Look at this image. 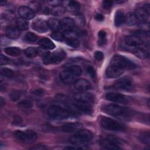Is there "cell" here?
<instances>
[{"label": "cell", "instance_id": "obj_41", "mask_svg": "<svg viewBox=\"0 0 150 150\" xmlns=\"http://www.w3.org/2000/svg\"><path fill=\"white\" fill-rule=\"evenodd\" d=\"M2 16L5 19H6L8 21H12L15 18V15L14 12L10 10L5 11L3 13Z\"/></svg>", "mask_w": 150, "mask_h": 150}, {"label": "cell", "instance_id": "obj_13", "mask_svg": "<svg viewBox=\"0 0 150 150\" xmlns=\"http://www.w3.org/2000/svg\"><path fill=\"white\" fill-rule=\"evenodd\" d=\"M18 13L21 18L26 20L32 19L35 16V12L29 7L26 6H21L18 9Z\"/></svg>", "mask_w": 150, "mask_h": 150}, {"label": "cell", "instance_id": "obj_12", "mask_svg": "<svg viewBox=\"0 0 150 150\" xmlns=\"http://www.w3.org/2000/svg\"><path fill=\"white\" fill-rule=\"evenodd\" d=\"M74 20L70 18H64L60 21V29L63 30L64 32L74 31Z\"/></svg>", "mask_w": 150, "mask_h": 150}, {"label": "cell", "instance_id": "obj_44", "mask_svg": "<svg viewBox=\"0 0 150 150\" xmlns=\"http://www.w3.org/2000/svg\"><path fill=\"white\" fill-rule=\"evenodd\" d=\"M86 72L88 74L91 76L92 78H95L96 77V73L94 68L92 66H87L86 68Z\"/></svg>", "mask_w": 150, "mask_h": 150}, {"label": "cell", "instance_id": "obj_38", "mask_svg": "<svg viewBox=\"0 0 150 150\" xmlns=\"http://www.w3.org/2000/svg\"><path fill=\"white\" fill-rule=\"evenodd\" d=\"M51 37L55 40L57 41H63L65 40V36L64 33L59 30L53 32L51 35Z\"/></svg>", "mask_w": 150, "mask_h": 150}, {"label": "cell", "instance_id": "obj_9", "mask_svg": "<svg viewBox=\"0 0 150 150\" xmlns=\"http://www.w3.org/2000/svg\"><path fill=\"white\" fill-rule=\"evenodd\" d=\"M59 77L63 83L66 84H70L75 82L77 76L68 67L60 73Z\"/></svg>", "mask_w": 150, "mask_h": 150}, {"label": "cell", "instance_id": "obj_33", "mask_svg": "<svg viewBox=\"0 0 150 150\" xmlns=\"http://www.w3.org/2000/svg\"><path fill=\"white\" fill-rule=\"evenodd\" d=\"M38 53V50L33 47H28L25 50V53L26 56L29 58L35 57L37 56Z\"/></svg>", "mask_w": 150, "mask_h": 150}, {"label": "cell", "instance_id": "obj_29", "mask_svg": "<svg viewBox=\"0 0 150 150\" xmlns=\"http://www.w3.org/2000/svg\"><path fill=\"white\" fill-rule=\"evenodd\" d=\"M17 106L21 110H28L33 107V104L29 100H23L19 102L17 104Z\"/></svg>", "mask_w": 150, "mask_h": 150}, {"label": "cell", "instance_id": "obj_53", "mask_svg": "<svg viewBox=\"0 0 150 150\" xmlns=\"http://www.w3.org/2000/svg\"><path fill=\"white\" fill-rule=\"evenodd\" d=\"M95 19L98 21H103L104 19V16L101 13H97L95 15Z\"/></svg>", "mask_w": 150, "mask_h": 150}, {"label": "cell", "instance_id": "obj_27", "mask_svg": "<svg viewBox=\"0 0 150 150\" xmlns=\"http://www.w3.org/2000/svg\"><path fill=\"white\" fill-rule=\"evenodd\" d=\"M16 25L18 28L20 30H26L29 28L28 22L23 18H19L16 20Z\"/></svg>", "mask_w": 150, "mask_h": 150}, {"label": "cell", "instance_id": "obj_4", "mask_svg": "<svg viewBox=\"0 0 150 150\" xmlns=\"http://www.w3.org/2000/svg\"><path fill=\"white\" fill-rule=\"evenodd\" d=\"M66 53L62 49H59L52 54L46 53L43 55V62L46 64H58L66 57Z\"/></svg>", "mask_w": 150, "mask_h": 150}, {"label": "cell", "instance_id": "obj_2", "mask_svg": "<svg viewBox=\"0 0 150 150\" xmlns=\"http://www.w3.org/2000/svg\"><path fill=\"white\" fill-rule=\"evenodd\" d=\"M110 64L115 66L124 70L133 69L136 67V64L133 62L121 55H115L113 56L111 59Z\"/></svg>", "mask_w": 150, "mask_h": 150}, {"label": "cell", "instance_id": "obj_43", "mask_svg": "<svg viewBox=\"0 0 150 150\" xmlns=\"http://www.w3.org/2000/svg\"><path fill=\"white\" fill-rule=\"evenodd\" d=\"M133 35H135L142 40L143 38H145L147 36V33L142 30H137L133 32Z\"/></svg>", "mask_w": 150, "mask_h": 150}, {"label": "cell", "instance_id": "obj_7", "mask_svg": "<svg viewBox=\"0 0 150 150\" xmlns=\"http://www.w3.org/2000/svg\"><path fill=\"white\" fill-rule=\"evenodd\" d=\"M143 43V40L135 35L128 36L124 38L122 46V47H125L126 49L127 48L129 47L134 48L142 45Z\"/></svg>", "mask_w": 150, "mask_h": 150}, {"label": "cell", "instance_id": "obj_34", "mask_svg": "<svg viewBox=\"0 0 150 150\" xmlns=\"http://www.w3.org/2000/svg\"><path fill=\"white\" fill-rule=\"evenodd\" d=\"M139 140L145 144H149L150 142V135L148 131L141 132L139 135Z\"/></svg>", "mask_w": 150, "mask_h": 150}, {"label": "cell", "instance_id": "obj_37", "mask_svg": "<svg viewBox=\"0 0 150 150\" xmlns=\"http://www.w3.org/2000/svg\"><path fill=\"white\" fill-rule=\"evenodd\" d=\"M15 136L19 141L23 142H28L26 135L25 131H22L20 130L16 131V132H15Z\"/></svg>", "mask_w": 150, "mask_h": 150}, {"label": "cell", "instance_id": "obj_16", "mask_svg": "<svg viewBox=\"0 0 150 150\" xmlns=\"http://www.w3.org/2000/svg\"><path fill=\"white\" fill-rule=\"evenodd\" d=\"M74 87L80 91H86L91 88V84L86 79H80L75 81Z\"/></svg>", "mask_w": 150, "mask_h": 150}, {"label": "cell", "instance_id": "obj_20", "mask_svg": "<svg viewBox=\"0 0 150 150\" xmlns=\"http://www.w3.org/2000/svg\"><path fill=\"white\" fill-rule=\"evenodd\" d=\"M132 52L136 57L141 59H146L149 56V53L148 50L138 47L133 48Z\"/></svg>", "mask_w": 150, "mask_h": 150}, {"label": "cell", "instance_id": "obj_1", "mask_svg": "<svg viewBox=\"0 0 150 150\" xmlns=\"http://www.w3.org/2000/svg\"><path fill=\"white\" fill-rule=\"evenodd\" d=\"M48 115L54 120H63L68 118L71 115L66 109L57 105H52L47 108Z\"/></svg>", "mask_w": 150, "mask_h": 150}, {"label": "cell", "instance_id": "obj_15", "mask_svg": "<svg viewBox=\"0 0 150 150\" xmlns=\"http://www.w3.org/2000/svg\"><path fill=\"white\" fill-rule=\"evenodd\" d=\"M73 104L81 112L86 114H90L91 112V104L88 102L75 100Z\"/></svg>", "mask_w": 150, "mask_h": 150}, {"label": "cell", "instance_id": "obj_48", "mask_svg": "<svg viewBox=\"0 0 150 150\" xmlns=\"http://www.w3.org/2000/svg\"><path fill=\"white\" fill-rule=\"evenodd\" d=\"M94 57L96 60L98 61H101L104 58V54L101 51H96L94 53Z\"/></svg>", "mask_w": 150, "mask_h": 150}, {"label": "cell", "instance_id": "obj_47", "mask_svg": "<svg viewBox=\"0 0 150 150\" xmlns=\"http://www.w3.org/2000/svg\"><path fill=\"white\" fill-rule=\"evenodd\" d=\"M9 60L8 57H6V56H5L3 54H1V56H0V64L1 66L8 64L9 63Z\"/></svg>", "mask_w": 150, "mask_h": 150}, {"label": "cell", "instance_id": "obj_14", "mask_svg": "<svg viewBox=\"0 0 150 150\" xmlns=\"http://www.w3.org/2000/svg\"><path fill=\"white\" fill-rule=\"evenodd\" d=\"M32 27L35 30L39 33H45L49 29L47 22L40 19L33 22Z\"/></svg>", "mask_w": 150, "mask_h": 150}, {"label": "cell", "instance_id": "obj_50", "mask_svg": "<svg viewBox=\"0 0 150 150\" xmlns=\"http://www.w3.org/2000/svg\"><path fill=\"white\" fill-rule=\"evenodd\" d=\"M30 149H34V150H45V149H47V147L43 144H38V145H35Z\"/></svg>", "mask_w": 150, "mask_h": 150}, {"label": "cell", "instance_id": "obj_55", "mask_svg": "<svg viewBox=\"0 0 150 150\" xmlns=\"http://www.w3.org/2000/svg\"><path fill=\"white\" fill-rule=\"evenodd\" d=\"M5 104V100L3 99L2 97H1L0 98V105L2 107Z\"/></svg>", "mask_w": 150, "mask_h": 150}, {"label": "cell", "instance_id": "obj_5", "mask_svg": "<svg viewBox=\"0 0 150 150\" xmlns=\"http://www.w3.org/2000/svg\"><path fill=\"white\" fill-rule=\"evenodd\" d=\"M93 138V134L87 129H80L77 131L71 138L74 143H84L90 141Z\"/></svg>", "mask_w": 150, "mask_h": 150}, {"label": "cell", "instance_id": "obj_26", "mask_svg": "<svg viewBox=\"0 0 150 150\" xmlns=\"http://www.w3.org/2000/svg\"><path fill=\"white\" fill-rule=\"evenodd\" d=\"M127 25L129 26L135 25L138 22V19H137L135 13L132 12H129L125 16V22Z\"/></svg>", "mask_w": 150, "mask_h": 150}, {"label": "cell", "instance_id": "obj_6", "mask_svg": "<svg viewBox=\"0 0 150 150\" xmlns=\"http://www.w3.org/2000/svg\"><path fill=\"white\" fill-rule=\"evenodd\" d=\"M103 108L104 112L112 116H121L125 112V110L124 107L115 104H107Z\"/></svg>", "mask_w": 150, "mask_h": 150}, {"label": "cell", "instance_id": "obj_3", "mask_svg": "<svg viewBox=\"0 0 150 150\" xmlns=\"http://www.w3.org/2000/svg\"><path fill=\"white\" fill-rule=\"evenodd\" d=\"M100 125L103 128L112 131H122L125 129L124 125L114 119L106 117L101 118Z\"/></svg>", "mask_w": 150, "mask_h": 150}, {"label": "cell", "instance_id": "obj_40", "mask_svg": "<svg viewBox=\"0 0 150 150\" xmlns=\"http://www.w3.org/2000/svg\"><path fill=\"white\" fill-rule=\"evenodd\" d=\"M1 74L8 77H11L14 76V72L12 69L8 68H1Z\"/></svg>", "mask_w": 150, "mask_h": 150}, {"label": "cell", "instance_id": "obj_45", "mask_svg": "<svg viewBox=\"0 0 150 150\" xmlns=\"http://www.w3.org/2000/svg\"><path fill=\"white\" fill-rule=\"evenodd\" d=\"M45 93V91L42 88H37V89H35L34 90L32 91V94L36 96V97H42V96H43Z\"/></svg>", "mask_w": 150, "mask_h": 150}, {"label": "cell", "instance_id": "obj_25", "mask_svg": "<svg viewBox=\"0 0 150 150\" xmlns=\"http://www.w3.org/2000/svg\"><path fill=\"white\" fill-rule=\"evenodd\" d=\"M48 26L50 29L53 32L57 31L60 29V21L55 18H50L47 21Z\"/></svg>", "mask_w": 150, "mask_h": 150}, {"label": "cell", "instance_id": "obj_30", "mask_svg": "<svg viewBox=\"0 0 150 150\" xmlns=\"http://www.w3.org/2000/svg\"><path fill=\"white\" fill-rule=\"evenodd\" d=\"M5 52L12 56H17L21 54V50L16 47H7L5 49Z\"/></svg>", "mask_w": 150, "mask_h": 150}, {"label": "cell", "instance_id": "obj_42", "mask_svg": "<svg viewBox=\"0 0 150 150\" xmlns=\"http://www.w3.org/2000/svg\"><path fill=\"white\" fill-rule=\"evenodd\" d=\"M25 39L30 42H34L37 40L38 39V36L33 33L32 32H28L26 35H25Z\"/></svg>", "mask_w": 150, "mask_h": 150}, {"label": "cell", "instance_id": "obj_49", "mask_svg": "<svg viewBox=\"0 0 150 150\" xmlns=\"http://www.w3.org/2000/svg\"><path fill=\"white\" fill-rule=\"evenodd\" d=\"M22 121V119L19 115H16L13 118V124L14 125H18L21 124Z\"/></svg>", "mask_w": 150, "mask_h": 150}, {"label": "cell", "instance_id": "obj_10", "mask_svg": "<svg viewBox=\"0 0 150 150\" xmlns=\"http://www.w3.org/2000/svg\"><path fill=\"white\" fill-rule=\"evenodd\" d=\"M132 80L128 77H122L118 79L114 83V87L121 90H129L132 88Z\"/></svg>", "mask_w": 150, "mask_h": 150}, {"label": "cell", "instance_id": "obj_22", "mask_svg": "<svg viewBox=\"0 0 150 150\" xmlns=\"http://www.w3.org/2000/svg\"><path fill=\"white\" fill-rule=\"evenodd\" d=\"M39 45L45 49L52 50L55 48V45L49 39L44 38L41 39L39 42Z\"/></svg>", "mask_w": 150, "mask_h": 150}, {"label": "cell", "instance_id": "obj_39", "mask_svg": "<svg viewBox=\"0 0 150 150\" xmlns=\"http://www.w3.org/2000/svg\"><path fill=\"white\" fill-rule=\"evenodd\" d=\"M74 23L77 25L79 26H83L85 25V19L83 15L79 14L76 16L75 19L74 20Z\"/></svg>", "mask_w": 150, "mask_h": 150}, {"label": "cell", "instance_id": "obj_8", "mask_svg": "<svg viewBox=\"0 0 150 150\" xmlns=\"http://www.w3.org/2000/svg\"><path fill=\"white\" fill-rule=\"evenodd\" d=\"M119 141L112 137H108L100 141V144L102 148L105 149H120Z\"/></svg>", "mask_w": 150, "mask_h": 150}, {"label": "cell", "instance_id": "obj_56", "mask_svg": "<svg viewBox=\"0 0 150 150\" xmlns=\"http://www.w3.org/2000/svg\"><path fill=\"white\" fill-rule=\"evenodd\" d=\"M5 4H6V2H5V1H2L1 2V3H0V4H1V6H2V5H5Z\"/></svg>", "mask_w": 150, "mask_h": 150}, {"label": "cell", "instance_id": "obj_51", "mask_svg": "<svg viewBox=\"0 0 150 150\" xmlns=\"http://www.w3.org/2000/svg\"><path fill=\"white\" fill-rule=\"evenodd\" d=\"M49 5H52V6H53L54 7L55 6H59V5L61 4L62 2L60 1H48L47 2Z\"/></svg>", "mask_w": 150, "mask_h": 150}, {"label": "cell", "instance_id": "obj_21", "mask_svg": "<svg viewBox=\"0 0 150 150\" xmlns=\"http://www.w3.org/2000/svg\"><path fill=\"white\" fill-rule=\"evenodd\" d=\"M81 127V124L77 122L66 124L62 127V130L66 132H72L78 130Z\"/></svg>", "mask_w": 150, "mask_h": 150}, {"label": "cell", "instance_id": "obj_23", "mask_svg": "<svg viewBox=\"0 0 150 150\" xmlns=\"http://www.w3.org/2000/svg\"><path fill=\"white\" fill-rule=\"evenodd\" d=\"M125 22V16L122 11L119 10L115 12L114 16V23L116 26H120Z\"/></svg>", "mask_w": 150, "mask_h": 150}, {"label": "cell", "instance_id": "obj_36", "mask_svg": "<svg viewBox=\"0 0 150 150\" xmlns=\"http://www.w3.org/2000/svg\"><path fill=\"white\" fill-rule=\"evenodd\" d=\"M23 94V92L21 90H13L9 94V97L12 101H16L19 100Z\"/></svg>", "mask_w": 150, "mask_h": 150}, {"label": "cell", "instance_id": "obj_31", "mask_svg": "<svg viewBox=\"0 0 150 150\" xmlns=\"http://www.w3.org/2000/svg\"><path fill=\"white\" fill-rule=\"evenodd\" d=\"M106 36H107V33L104 30H101L99 31V32L98 33V46H103L104 45H105V44L107 42Z\"/></svg>", "mask_w": 150, "mask_h": 150}, {"label": "cell", "instance_id": "obj_52", "mask_svg": "<svg viewBox=\"0 0 150 150\" xmlns=\"http://www.w3.org/2000/svg\"><path fill=\"white\" fill-rule=\"evenodd\" d=\"M84 148H82L81 146H78L77 145L73 146V145H70V146H66L64 149H83Z\"/></svg>", "mask_w": 150, "mask_h": 150}, {"label": "cell", "instance_id": "obj_54", "mask_svg": "<svg viewBox=\"0 0 150 150\" xmlns=\"http://www.w3.org/2000/svg\"><path fill=\"white\" fill-rule=\"evenodd\" d=\"M143 8L144 9V10L148 13L149 14V12H150V7H149V4H145Z\"/></svg>", "mask_w": 150, "mask_h": 150}, {"label": "cell", "instance_id": "obj_19", "mask_svg": "<svg viewBox=\"0 0 150 150\" xmlns=\"http://www.w3.org/2000/svg\"><path fill=\"white\" fill-rule=\"evenodd\" d=\"M74 100L86 101L92 104L94 101V96L90 93H80L74 96Z\"/></svg>", "mask_w": 150, "mask_h": 150}, {"label": "cell", "instance_id": "obj_18", "mask_svg": "<svg viewBox=\"0 0 150 150\" xmlns=\"http://www.w3.org/2000/svg\"><path fill=\"white\" fill-rule=\"evenodd\" d=\"M20 34V30L17 26H9L6 28V35L9 39H17L19 37Z\"/></svg>", "mask_w": 150, "mask_h": 150}, {"label": "cell", "instance_id": "obj_24", "mask_svg": "<svg viewBox=\"0 0 150 150\" xmlns=\"http://www.w3.org/2000/svg\"><path fill=\"white\" fill-rule=\"evenodd\" d=\"M135 16L138 21L145 22L148 18L149 14L144 10L143 8H137L135 12Z\"/></svg>", "mask_w": 150, "mask_h": 150}, {"label": "cell", "instance_id": "obj_32", "mask_svg": "<svg viewBox=\"0 0 150 150\" xmlns=\"http://www.w3.org/2000/svg\"><path fill=\"white\" fill-rule=\"evenodd\" d=\"M66 11V9L63 6H57L53 7L52 9H50V13L53 15L59 16L63 15Z\"/></svg>", "mask_w": 150, "mask_h": 150}, {"label": "cell", "instance_id": "obj_17", "mask_svg": "<svg viewBox=\"0 0 150 150\" xmlns=\"http://www.w3.org/2000/svg\"><path fill=\"white\" fill-rule=\"evenodd\" d=\"M107 100L116 103H125L127 101V98L123 94L117 93H108L105 95Z\"/></svg>", "mask_w": 150, "mask_h": 150}, {"label": "cell", "instance_id": "obj_35", "mask_svg": "<svg viewBox=\"0 0 150 150\" xmlns=\"http://www.w3.org/2000/svg\"><path fill=\"white\" fill-rule=\"evenodd\" d=\"M25 132L27 137L28 142L29 143L33 142L37 139L38 135L35 131L30 129H28V130H26Z\"/></svg>", "mask_w": 150, "mask_h": 150}, {"label": "cell", "instance_id": "obj_28", "mask_svg": "<svg viewBox=\"0 0 150 150\" xmlns=\"http://www.w3.org/2000/svg\"><path fill=\"white\" fill-rule=\"evenodd\" d=\"M68 9L72 12L77 13L80 9V4L75 1H71L68 4Z\"/></svg>", "mask_w": 150, "mask_h": 150}, {"label": "cell", "instance_id": "obj_11", "mask_svg": "<svg viewBox=\"0 0 150 150\" xmlns=\"http://www.w3.org/2000/svg\"><path fill=\"white\" fill-rule=\"evenodd\" d=\"M124 70L115 66H109L105 71L107 76L108 78H117L123 74Z\"/></svg>", "mask_w": 150, "mask_h": 150}, {"label": "cell", "instance_id": "obj_46", "mask_svg": "<svg viewBox=\"0 0 150 150\" xmlns=\"http://www.w3.org/2000/svg\"><path fill=\"white\" fill-rule=\"evenodd\" d=\"M112 4H113V1L107 0V1H104L103 2L102 6H103V8H104L105 9H109L112 6Z\"/></svg>", "mask_w": 150, "mask_h": 150}]
</instances>
